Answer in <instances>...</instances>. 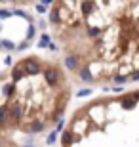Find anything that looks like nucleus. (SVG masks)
<instances>
[{"mask_svg": "<svg viewBox=\"0 0 139 147\" xmlns=\"http://www.w3.org/2000/svg\"><path fill=\"white\" fill-rule=\"evenodd\" d=\"M48 33L73 82L111 88L139 82V0L52 2Z\"/></svg>", "mask_w": 139, "mask_h": 147, "instance_id": "f257e3e1", "label": "nucleus"}, {"mask_svg": "<svg viewBox=\"0 0 139 147\" xmlns=\"http://www.w3.org/2000/svg\"><path fill=\"white\" fill-rule=\"evenodd\" d=\"M0 120L6 136H44L57 128L73 99V78L61 61L29 54L2 73Z\"/></svg>", "mask_w": 139, "mask_h": 147, "instance_id": "f03ea898", "label": "nucleus"}, {"mask_svg": "<svg viewBox=\"0 0 139 147\" xmlns=\"http://www.w3.org/2000/svg\"><path fill=\"white\" fill-rule=\"evenodd\" d=\"M59 147H139V88L80 103L61 132Z\"/></svg>", "mask_w": 139, "mask_h": 147, "instance_id": "7ed1b4c3", "label": "nucleus"}]
</instances>
